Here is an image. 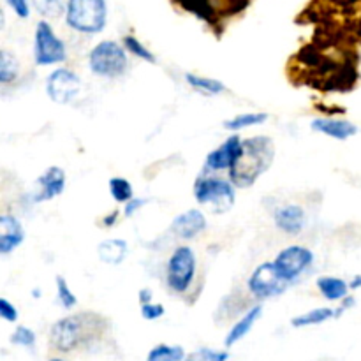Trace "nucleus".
Segmentation results:
<instances>
[{
	"label": "nucleus",
	"mask_w": 361,
	"mask_h": 361,
	"mask_svg": "<svg viewBox=\"0 0 361 361\" xmlns=\"http://www.w3.org/2000/svg\"><path fill=\"white\" fill-rule=\"evenodd\" d=\"M109 323L95 312H78L56 321L49 330V348L56 353H76L97 344Z\"/></svg>",
	"instance_id": "f257e3e1"
},
{
	"label": "nucleus",
	"mask_w": 361,
	"mask_h": 361,
	"mask_svg": "<svg viewBox=\"0 0 361 361\" xmlns=\"http://www.w3.org/2000/svg\"><path fill=\"white\" fill-rule=\"evenodd\" d=\"M275 161V143L268 136H254L242 141L238 159L229 169V180L240 189L254 185Z\"/></svg>",
	"instance_id": "f03ea898"
},
{
	"label": "nucleus",
	"mask_w": 361,
	"mask_h": 361,
	"mask_svg": "<svg viewBox=\"0 0 361 361\" xmlns=\"http://www.w3.org/2000/svg\"><path fill=\"white\" fill-rule=\"evenodd\" d=\"M66 23L80 34H101L108 23L106 0H67Z\"/></svg>",
	"instance_id": "7ed1b4c3"
},
{
	"label": "nucleus",
	"mask_w": 361,
	"mask_h": 361,
	"mask_svg": "<svg viewBox=\"0 0 361 361\" xmlns=\"http://www.w3.org/2000/svg\"><path fill=\"white\" fill-rule=\"evenodd\" d=\"M88 67L99 78L116 80L123 76L129 67L126 46L116 41H101L88 53Z\"/></svg>",
	"instance_id": "20e7f679"
},
{
	"label": "nucleus",
	"mask_w": 361,
	"mask_h": 361,
	"mask_svg": "<svg viewBox=\"0 0 361 361\" xmlns=\"http://www.w3.org/2000/svg\"><path fill=\"white\" fill-rule=\"evenodd\" d=\"M194 197L200 204H208L215 214H226L235 207L236 185L219 176H200L194 183Z\"/></svg>",
	"instance_id": "39448f33"
},
{
	"label": "nucleus",
	"mask_w": 361,
	"mask_h": 361,
	"mask_svg": "<svg viewBox=\"0 0 361 361\" xmlns=\"http://www.w3.org/2000/svg\"><path fill=\"white\" fill-rule=\"evenodd\" d=\"M197 259L189 245H180L169 256L166 267V282L176 295H185L196 279Z\"/></svg>",
	"instance_id": "423d86ee"
},
{
	"label": "nucleus",
	"mask_w": 361,
	"mask_h": 361,
	"mask_svg": "<svg viewBox=\"0 0 361 361\" xmlns=\"http://www.w3.org/2000/svg\"><path fill=\"white\" fill-rule=\"evenodd\" d=\"M34 60L37 66H59L67 60V48L51 25L41 20L34 34Z\"/></svg>",
	"instance_id": "0eeeda50"
},
{
	"label": "nucleus",
	"mask_w": 361,
	"mask_h": 361,
	"mask_svg": "<svg viewBox=\"0 0 361 361\" xmlns=\"http://www.w3.org/2000/svg\"><path fill=\"white\" fill-rule=\"evenodd\" d=\"M288 286L289 282L282 277L275 263L259 264L247 282V289L257 300H268L282 295Z\"/></svg>",
	"instance_id": "6e6552de"
},
{
	"label": "nucleus",
	"mask_w": 361,
	"mask_h": 361,
	"mask_svg": "<svg viewBox=\"0 0 361 361\" xmlns=\"http://www.w3.org/2000/svg\"><path fill=\"white\" fill-rule=\"evenodd\" d=\"M83 83L81 78L67 67H56L46 78V94L56 104H71L80 95Z\"/></svg>",
	"instance_id": "1a4fd4ad"
},
{
	"label": "nucleus",
	"mask_w": 361,
	"mask_h": 361,
	"mask_svg": "<svg viewBox=\"0 0 361 361\" xmlns=\"http://www.w3.org/2000/svg\"><path fill=\"white\" fill-rule=\"evenodd\" d=\"M275 267L282 277L291 284L293 281L302 277L314 263V252L303 245H291L277 254L274 259Z\"/></svg>",
	"instance_id": "9d476101"
},
{
	"label": "nucleus",
	"mask_w": 361,
	"mask_h": 361,
	"mask_svg": "<svg viewBox=\"0 0 361 361\" xmlns=\"http://www.w3.org/2000/svg\"><path fill=\"white\" fill-rule=\"evenodd\" d=\"M242 141L243 140H240V136L233 134L224 143L219 145L215 150H212L204 159V171H226V169L229 171L238 159L240 150H242Z\"/></svg>",
	"instance_id": "9b49d317"
},
{
	"label": "nucleus",
	"mask_w": 361,
	"mask_h": 361,
	"mask_svg": "<svg viewBox=\"0 0 361 361\" xmlns=\"http://www.w3.org/2000/svg\"><path fill=\"white\" fill-rule=\"evenodd\" d=\"M207 224L208 222L203 212L197 210V208H190V210L183 212L173 219L171 233L176 238L192 240L207 229Z\"/></svg>",
	"instance_id": "f8f14e48"
},
{
	"label": "nucleus",
	"mask_w": 361,
	"mask_h": 361,
	"mask_svg": "<svg viewBox=\"0 0 361 361\" xmlns=\"http://www.w3.org/2000/svg\"><path fill=\"white\" fill-rule=\"evenodd\" d=\"M37 194H35L34 201L41 203V201H49L59 197L60 194L66 190V171L59 166H49L37 180Z\"/></svg>",
	"instance_id": "ddd939ff"
},
{
	"label": "nucleus",
	"mask_w": 361,
	"mask_h": 361,
	"mask_svg": "<svg viewBox=\"0 0 361 361\" xmlns=\"http://www.w3.org/2000/svg\"><path fill=\"white\" fill-rule=\"evenodd\" d=\"M275 226L281 229L282 233L289 236H296L303 231L307 224V214L302 207L298 204H286L275 210L274 214Z\"/></svg>",
	"instance_id": "4468645a"
},
{
	"label": "nucleus",
	"mask_w": 361,
	"mask_h": 361,
	"mask_svg": "<svg viewBox=\"0 0 361 361\" xmlns=\"http://www.w3.org/2000/svg\"><path fill=\"white\" fill-rule=\"evenodd\" d=\"M25 229L14 215H0V254L7 256L23 243Z\"/></svg>",
	"instance_id": "2eb2a0df"
},
{
	"label": "nucleus",
	"mask_w": 361,
	"mask_h": 361,
	"mask_svg": "<svg viewBox=\"0 0 361 361\" xmlns=\"http://www.w3.org/2000/svg\"><path fill=\"white\" fill-rule=\"evenodd\" d=\"M310 127H312V130H316V133H321L324 134V136H330L334 137V140L341 141L349 140V137H353L358 133V127H356L355 123L342 118H314Z\"/></svg>",
	"instance_id": "dca6fc26"
},
{
	"label": "nucleus",
	"mask_w": 361,
	"mask_h": 361,
	"mask_svg": "<svg viewBox=\"0 0 361 361\" xmlns=\"http://www.w3.org/2000/svg\"><path fill=\"white\" fill-rule=\"evenodd\" d=\"M261 314H263V305L250 307V309L247 310V312L243 314V316L240 317L235 324H233V328L229 330V334L226 335V341H224L226 348H233V345L238 344L240 341H243V338L249 335V331L254 328V324L259 321Z\"/></svg>",
	"instance_id": "f3484780"
},
{
	"label": "nucleus",
	"mask_w": 361,
	"mask_h": 361,
	"mask_svg": "<svg viewBox=\"0 0 361 361\" xmlns=\"http://www.w3.org/2000/svg\"><path fill=\"white\" fill-rule=\"evenodd\" d=\"M129 254V245H127L126 240L122 238H109L104 242L99 243L97 247V256L102 263L113 264V267H118L123 263V259Z\"/></svg>",
	"instance_id": "a211bd4d"
},
{
	"label": "nucleus",
	"mask_w": 361,
	"mask_h": 361,
	"mask_svg": "<svg viewBox=\"0 0 361 361\" xmlns=\"http://www.w3.org/2000/svg\"><path fill=\"white\" fill-rule=\"evenodd\" d=\"M316 286L321 295L326 300H330V302H342L349 295V291H351V288H349V284L344 279L330 277V275L317 279Z\"/></svg>",
	"instance_id": "6ab92c4d"
},
{
	"label": "nucleus",
	"mask_w": 361,
	"mask_h": 361,
	"mask_svg": "<svg viewBox=\"0 0 361 361\" xmlns=\"http://www.w3.org/2000/svg\"><path fill=\"white\" fill-rule=\"evenodd\" d=\"M337 317V312L330 307H319V309L309 310L305 314H300V316L293 317L291 326L293 328H307V326H317V324H323L326 321Z\"/></svg>",
	"instance_id": "aec40b11"
},
{
	"label": "nucleus",
	"mask_w": 361,
	"mask_h": 361,
	"mask_svg": "<svg viewBox=\"0 0 361 361\" xmlns=\"http://www.w3.org/2000/svg\"><path fill=\"white\" fill-rule=\"evenodd\" d=\"M185 81L189 87H192L194 90H197L203 95H219L222 92H226V85L222 81L215 80V78H207L201 76V74L194 73H185Z\"/></svg>",
	"instance_id": "412c9836"
},
{
	"label": "nucleus",
	"mask_w": 361,
	"mask_h": 361,
	"mask_svg": "<svg viewBox=\"0 0 361 361\" xmlns=\"http://www.w3.org/2000/svg\"><path fill=\"white\" fill-rule=\"evenodd\" d=\"M268 120V113H242V115L233 116L231 120H226L224 129L231 130V133H238V130L249 129V127L261 126Z\"/></svg>",
	"instance_id": "4be33fe9"
},
{
	"label": "nucleus",
	"mask_w": 361,
	"mask_h": 361,
	"mask_svg": "<svg viewBox=\"0 0 361 361\" xmlns=\"http://www.w3.org/2000/svg\"><path fill=\"white\" fill-rule=\"evenodd\" d=\"M187 358L185 349L182 345L159 344L150 349L147 355V361H183Z\"/></svg>",
	"instance_id": "5701e85b"
},
{
	"label": "nucleus",
	"mask_w": 361,
	"mask_h": 361,
	"mask_svg": "<svg viewBox=\"0 0 361 361\" xmlns=\"http://www.w3.org/2000/svg\"><path fill=\"white\" fill-rule=\"evenodd\" d=\"M108 187H109V194H111V197L116 201V203L126 204L134 197L133 183H130L127 178H123V176H113V178H109Z\"/></svg>",
	"instance_id": "b1692460"
},
{
	"label": "nucleus",
	"mask_w": 361,
	"mask_h": 361,
	"mask_svg": "<svg viewBox=\"0 0 361 361\" xmlns=\"http://www.w3.org/2000/svg\"><path fill=\"white\" fill-rule=\"evenodd\" d=\"M20 74V63H18L16 56L11 55L7 49L0 51V83L9 85Z\"/></svg>",
	"instance_id": "393cba45"
},
{
	"label": "nucleus",
	"mask_w": 361,
	"mask_h": 361,
	"mask_svg": "<svg viewBox=\"0 0 361 361\" xmlns=\"http://www.w3.org/2000/svg\"><path fill=\"white\" fill-rule=\"evenodd\" d=\"M34 7L41 16L48 18V20H55V18L66 16L67 0H32Z\"/></svg>",
	"instance_id": "a878e982"
},
{
	"label": "nucleus",
	"mask_w": 361,
	"mask_h": 361,
	"mask_svg": "<svg viewBox=\"0 0 361 361\" xmlns=\"http://www.w3.org/2000/svg\"><path fill=\"white\" fill-rule=\"evenodd\" d=\"M55 286H56V298H59L60 305H62L66 310L74 309V307L78 305V298L62 275H59V277H56Z\"/></svg>",
	"instance_id": "bb28decb"
},
{
	"label": "nucleus",
	"mask_w": 361,
	"mask_h": 361,
	"mask_svg": "<svg viewBox=\"0 0 361 361\" xmlns=\"http://www.w3.org/2000/svg\"><path fill=\"white\" fill-rule=\"evenodd\" d=\"M123 46H126V49L129 53H133L134 56H137V59L145 60V62H150V63H155V55L150 51V49L147 48V46L143 44V42L140 41V39H136L134 35H126L123 37Z\"/></svg>",
	"instance_id": "cd10ccee"
},
{
	"label": "nucleus",
	"mask_w": 361,
	"mask_h": 361,
	"mask_svg": "<svg viewBox=\"0 0 361 361\" xmlns=\"http://www.w3.org/2000/svg\"><path fill=\"white\" fill-rule=\"evenodd\" d=\"M11 342H13L14 345H20V348L32 349L35 345L34 330H30V328L27 326H18L16 330L13 331V335H11Z\"/></svg>",
	"instance_id": "c85d7f7f"
},
{
	"label": "nucleus",
	"mask_w": 361,
	"mask_h": 361,
	"mask_svg": "<svg viewBox=\"0 0 361 361\" xmlns=\"http://www.w3.org/2000/svg\"><path fill=\"white\" fill-rule=\"evenodd\" d=\"M164 314H166V309H164V305H161V303L150 302V303H145V305H141V316H143L147 321L161 319Z\"/></svg>",
	"instance_id": "c756f323"
},
{
	"label": "nucleus",
	"mask_w": 361,
	"mask_h": 361,
	"mask_svg": "<svg viewBox=\"0 0 361 361\" xmlns=\"http://www.w3.org/2000/svg\"><path fill=\"white\" fill-rule=\"evenodd\" d=\"M0 317L7 323H16L18 317H20L16 305L11 303L7 298H0Z\"/></svg>",
	"instance_id": "7c9ffc66"
},
{
	"label": "nucleus",
	"mask_w": 361,
	"mask_h": 361,
	"mask_svg": "<svg viewBox=\"0 0 361 361\" xmlns=\"http://www.w3.org/2000/svg\"><path fill=\"white\" fill-rule=\"evenodd\" d=\"M7 4L13 9V13L18 18H21V20H27L30 16V4H28V0H7Z\"/></svg>",
	"instance_id": "2f4dec72"
},
{
	"label": "nucleus",
	"mask_w": 361,
	"mask_h": 361,
	"mask_svg": "<svg viewBox=\"0 0 361 361\" xmlns=\"http://www.w3.org/2000/svg\"><path fill=\"white\" fill-rule=\"evenodd\" d=\"M147 204V200H140V197H133V200L129 201V203H126V208H123V215L126 217H133L136 212H140L141 208Z\"/></svg>",
	"instance_id": "473e14b6"
},
{
	"label": "nucleus",
	"mask_w": 361,
	"mask_h": 361,
	"mask_svg": "<svg viewBox=\"0 0 361 361\" xmlns=\"http://www.w3.org/2000/svg\"><path fill=\"white\" fill-rule=\"evenodd\" d=\"M229 353L228 351H208V361H228Z\"/></svg>",
	"instance_id": "72a5a7b5"
},
{
	"label": "nucleus",
	"mask_w": 361,
	"mask_h": 361,
	"mask_svg": "<svg viewBox=\"0 0 361 361\" xmlns=\"http://www.w3.org/2000/svg\"><path fill=\"white\" fill-rule=\"evenodd\" d=\"M208 351H210V349H200V351L194 353V355L187 356L183 361H208Z\"/></svg>",
	"instance_id": "f704fd0d"
},
{
	"label": "nucleus",
	"mask_w": 361,
	"mask_h": 361,
	"mask_svg": "<svg viewBox=\"0 0 361 361\" xmlns=\"http://www.w3.org/2000/svg\"><path fill=\"white\" fill-rule=\"evenodd\" d=\"M137 298H140L141 305H145V303H150V302H152V298H154V295H152L150 289H141L140 295H137Z\"/></svg>",
	"instance_id": "c9c22d12"
},
{
	"label": "nucleus",
	"mask_w": 361,
	"mask_h": 361,
	"mask_svg": "<svg viewBox=\"0 0 361 361\" xmlns=\"http://www.w3.org/2000/svg\"><path fill=\"white\" fill-rule=\"evenodd\" d=\"M116 219H118V210H115V212H111L109 215H106V217L102 219V222H104L106 228H111V226L116 224Z\"/></svg>",
	"instance_id": "e433bc0d"
},
{
	"label": "nucleus",
	"mask_w": 361,
	"mask_h": 361,
	"mask_svg": "<svg viewBox=\"0 0 361 361\" xmlns=\"http://www.w3.org/2000/svg\"><path fill=\"white\" fill-rule=\"evenodd\" d=\"M349 288H351L353 291H356V289L361 288V275H356V277H353V281L349 282Z\"/></svg>",
	"instance_id": "4c0bfd02"
},
{
	"label": "nucleus",
	"mask_w": 361,
	"mask_h": 361,
	"mask_svg": "<svg viewBox=\"0 0 361 361\" xmlns=\"http://www.w3.org/2000/svg\"><path fill=\"white\" fill-rule=\"evenodd\" d=\"M41 296V293H39V289H34V298H39Z\"/></svg>",
	"instance_id": "58836bf2"
},
{
	"label": "nucleus",
	"mask_w": 361,
	"mask_h": 361,
	"mask_svg": "<svg viewBox=\"0 0 361 361\" xmlns=\"http://www.w3.org/2000/svg\"><path fill=\"white\" fill-rule=\"evenodd\" d=\"M48 361H66L63 358H49Z\"/></svg>",
	"instance_id": "ea45409f"
}]
</instances>
